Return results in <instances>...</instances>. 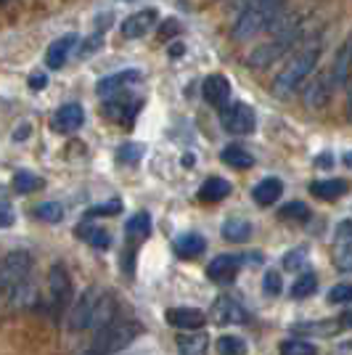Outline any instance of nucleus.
Returning <instances> with one entry per match:
<instances>
[{"instance_id": "1", "label": "nucleus", "mask_w": 352, "mask_h": 355, "mask_svg": "<svg viewBox=\"0 0 352 355\" xmlns=\"http://www.w3.org/2000/svg\"><path fill=\"white\" fill-rule=\"evenodd\" d=\"M143 334V326L132 318H114L109 326L96 331V340L82 355H117L119 350L130 347L132 342Z\"/></svg>"}, {"instance_id": "2", "label": "nucleus", "mask_w": 352, "mask_h": 355, "mask_svg": "<svg viewBox=\"0 0 352 355\" xmlns=\"http://www.w3.org/2000/svg\"><path fill=\"white\" fill-rule=\"evenodd\" d=\"M305 37V21L302 19H294L292 24H286L283 30L276 32V37L270 43L257 45L249 53V67L252 69H263V67H270L276 64L281 56H286L297 43H302Z\"/></svg>"}, {"instance_id": "3", "label": "nucleus", "mask_w": 352, "mask_h": 355, "mask_svg": "<svg viewBox=\"0 0 352 355\" xmlns=\"http://www.w3.org/2000/svg\"><path fill=\"white\" fill-rule=\"evenodd\" d=\"M321 51H323L321 40H315L313 45H308L305 51H299V53L281 69L279 77L273 80V93H276V96H286V93H292L297 85H302V83L308 80V74L318 67Z\"/></svg>"}, {"instance_id": "4", "label": "nucleus", "mask_w": 352, "mask_h": 355, "mask_svg": "<svg viewBox=\"0 0 352 355\" xmlns=\"http://www.w3.org/2000/svg\"><path fill=\"white\" fill-rule=\"evenodd\" d=\"M281 6L279 3H247V8L238 14V19L234 21L231 27V35L234 40H249L254 35H260L263 30H267L276 16H279Z\"/></svg>"}, {"instance_id": "5", "label": "nucleus", "mask_w": 352, "mask_h": 355, "mask_svg": "<svg viewBox=\"0 0 352 355\" xmlns=\"http://www.w3.org/2000/svg\"><path fill=\"white\" fill-rule=\"evenodd\" d=\"M32 273V254L27 250H11L0 260V295L19 297Z\"/></svg>"}, {"instance_id": "6", "label": "nucleus", "mask_w": 352, "mask_h": 355, "mask_svg": "<svg viewBox=\"0 0 352 355\" xmlns=\"http://www.w3.org/2000/svg\"><path fill=\"white\" fill-rule=\"evenodd\" d=\"M48 297H51V308L56 315H61L64 311H69L74 300V286H72V276L69 270L61 266H53L51 273H48Z\"/></svg>"}, {"instance_id": "7", "label": "nucleus", "mask_w": 352, "mask_h": 355, "mask_svg": "<svg viewBox=\"0 0 352 355\" xmlns=\"http://www.w3.org/2000/svg\"><path fill=\"white\" fill-rule=\"evenodd\" d=\"M98 295H101V289H98V286H88V289L77 297V300H72V305H69V315H67V326H69V331H85V329H90V318H93V311H96Z\"/></svg>"}, {"instance_id": "8", "label": "nucleus", "mask_w": 352, "mask_h": 355, "mask_svg": "<svg viewBox=\"0 0 352 355\" xmlns=\"http://www.w3.org/2000/svg\"><path fill=\"white\" fill-rule=\"evenodd\" d=\"M220 122H222V130L236 133V135H247L254 130L257 117H254V109H252L249 104L236 101V104H231L228 109L220 112Z\"/></svg>"}, {"instance_id": "9", "label": "nucleus", "mask_w": 352, "mask_h": 355, "mask_svg": "<svg viewBox=\"0 0 352 355\" xmlns=\"http://www.w3.org/2000/svg\"><path fill=\"white\" fill-rule=\"evenodd\" d=\"M241 266H244V257H241V254H218V257L206 266V276L215 284H228L238 276Z\"/></svg>"}, {"instance_id": "10", "label": "nucleus", "mask_w": 352, "mask_h": 355, "mask_svg": "<svg viewBox=\"0 0 352 355\" xmlns=\"http://www.w3.org/2000/svg\"><path fill=\"white\" fill-rule=\"evenodd\" d=\"M157 19H159V11H157V8H143V11H135V14H130L125 21H122L119 35H122V37H127V40L143 37V35H146V32L157 24Z\"/></svg>"}, {"instance_id": "11", "label": "nucleus", "mask_w": 352, "mask_h": 355, "mask_svg": "<svg viewBox=\"0 0 352 355\" xmlns=\"http://www.w3.org/2000/svg\"><path fill=\"white\" fill-rule=\"evenodd\" d=\"M202 96L209 106L215 109H225L228 98H231V80L222 77V74H209L204 83H202Z\"/></svg>"}, {"instance_id": "12", "label": "nucleus", "mask_w": 352, "mask_h": 355, "mask_svg": "<svg viewBox=\"0 0 352 355\" xmlns=\"http://www.w3.org/2000/svg\"><path fill=\"white\" fill-rule=\"evenodd\" d=\"M167 324L180 329V331H199L206 324V313L199 308H170L164 313Z\"/></svg>"}, {"instance_id": "13", "label": "nucleus", "mask_w": 352, "mask_h": 355, "mask_svg": "<svg viewBox=\"0 0 352 355\" xmlns=\"http://www.w3.org/2000/svg\"><path fill=\"white\" fill-rule=\"evenodd\" d=\"M138 109H141V98H127V96H117V98H112V101H106L103 104V114L109 119H114L119 125H130L135 114H138Z\"/></svg>"}, {"instance_id": "14", "label": "nucleus", "mask_w": 352, "mask_h": 355, "mask_svg": "<svg viewBox=\"0 0 352 355\" xmlns=\"http://www.w3.org/2000/svg\"><path fill=\"white\" fill-rule=\"evenodd\" d=\"M212 318H215V324H244L249 315L247 311L236 302L234 297H218L215 300V305H212Z\"/></svg>"}, {"instance_id": "15", "label": "nucleus", "mask_w": 352, "mask_h": 355, "mask_svg": "<svg viewBox=\"0 0 352 355\" xmlns=\"http://www.w3.org/2000/svg\"><path fill=\"white\" fill-rule=\"evenodd\" d=\"M331 93H334L331 77L321 74V77H315L308 88L302 90V104L308 106V109H323V106L331 101Z\"/></svg>"}, {"instance_id": "16", "label": "nucleus", "mask_w": 352, "mask_h": 355, "mask_svg": "<svg viewBox=\"0 0 352 355\" xmlns=\"http://www.w3.org/2000/svg\"><path fill=\"white\" fill-rule=\"evenodd\" d=\"M82 122H85V109L80 104H64L56 112V117H53V130L56 133H74V130H80L82 128Z\"/></svg>"}, {"instance_id": "17", "label": "nucleus", "mask_w": 352, "mask_h": 355, "mask_svg": "<svg viewBox=\"0 0 352 355\" xmlns=\"http://www.w3.org/2000/svg\"><path fill=\"white\" fill-rule=\"evenodd\" d=\"M74 43H77V35L74 32L61 35L59 40H53V43L48 45V51H45V67L48 69H61L67 64V59H69Z\"/></svg>"}, {"instance_id": "18", "label": "nucleus", "mask_w": 352, "mask_h": 355, "mask_svg": "<svg viewBox=\"0 0 352 355\" xmlns=\"http://www.w3.org/2000/svg\"><path fill=\"white\" fill-rule=\"evenodd\" d=\"M281 193H283V183H281L279 178H263V180L252 189V199H254L260 207H270V205L279 202Z\"/></svg>"}, {"instance_id": "19", "label": "nucleus", "mask_w": 352, "mask_h": 355, "mask_svg": "<svg viewBox=\"0 0 352 355\" xmlns=\"http://www.w3.org/2000/svg\"><path fill=\"white\" fill-rule=\"evenodd\" d=\"M173 250H175L177 257H183V260H193V257L204 254L206 239L202 236V234H180V236L175 239V244H173Z\"/></svg>"}, {"instance_id": "20", "label": "nucleus", "mask_w": 352, "mask_h": 355, "mask_svg": "<svg viewBox=\"0 0 352 355\" xmlns=\"http://www.w3.org/2000/svg\"><path fill=\"white\" fill-rule=\"evenodd\" d=\"M310 193H313L315 199H323V202H337L339 196L347 193V180H342V178L315 180V183H310Z\"/></svg>"}, {"instance_id": "21", "label": "nucleus", "mask_w": 352, "mask_h": 355, "mask_svg": "<svg viewBox=\"0 0 352 355\" xmlns=\"http://www.w3.org/2000/svg\"><path fill=\"white\" fill-rule=\"evenodd\" d=\"M141 77H143V74L138 72V69H125V72L109 74V77H103L101 83H98V96H112V93H117V90L132 85V83H138Z\"/></svg>"}, {"instance_id": "22", "label": "nucleus", "mask_w": 352, "mask_h": 355, "mask_svg": "<svg viewBox=\"0 0 352 355\" xmlns=\"http://www.w3.org/2000/svg\"><path fill=\"white\" fill-rule=\"evenodd\" d=\"M350 40H344V43L339 45L337 56H334V67H331V80H334V85H342V88H347L350 85Z\"/></svg>"}, {"instance_id": "23", "label": "nucleus", "mask_w": 352, "mask_h": 355, "mask_svg": "<svg viewBox=\"0 0 352 355\" xmlns=\"http://www.w3.org/2000/svg\"><path fill=\"white\" fill-rule=\"evenodd\" d=\"M177 353L180 355H209V337L204 331H186L177 337Z\"/></svg>"}, {"instance_id": "24", "label": "nucleus", "mask_w": 352, "mask_h": 355, "mask_svg": "<svg viewBox=\"0 0 352 355\" xmlns=\"http://www.w3.org/2000/svg\"><path fill=\"white\" fill-rule=\"evenodd\" d=\"M74 236L82 239L85 244L96 247V250H106V247L112 244L109 231H106V228H101V225H90V223H80V225L74 228Z\"/></svg>"}, {"instance_id": "25", "label": "nucleus", "mask_w": 352, "mask_h": 355, "mask_svg": "<svg viewBox=\"0 0 352 355\" xmlns=\"http://www.w3.org/2000/svg\"><path fill=\"white\" fill-rule=\"evenodd\" d=\"M220 162L234 167V170H249L252 164H254V154H252L249 148L231 144V146H225L220 151Z\"/></svg>"}, {"instance_id": "26", "label": "nucleus", "mask_w": 352, "mask_h": 355, "mask_svg": "<svg viewBox=\"0 0 352 355\" xmlns=\"http://www.w3.org/2000/svg\"><path fill=\"white\" fill-rule=\"evenodd\" d=\"M231 183L225 180V178H206L204 183H202V189H199V199L202 202H222V199H228L231 196Z\"/></svg>"}, {"instance_id": "27", "label": "nucleus", "mask_w": 352, "mask_h": 355, "mask_svg": "<svg viewBox=\"0 0 352 355\" xmlns=\"http://www.w3.org/2000/svg\"><path fill=\"white\" fill-rule=\"evenodd\" d=\"M220 234H222V239H225V241H234V244L249 241L252 223L244 220V218H228V220L220 225Z\"/></svg>"}, {"instance_id": "28", "label": "nucleus", "mask_w": 352, "mask_h": 355, "mask_svg": "<svg viewBox=\"0 0 352 355\" xmlns=\"http://www.w3.org/2000/svg\"><path fill=\"white\" fill-rule=\"evenodd\" d=\"M11 189L16 193H21V196H27V193H35L45 189V180L40 175H35L30 170H19L14 178H11Z\"/></svg>"}, {"instance_id": "29", "label": "nucleus", "mask_w": 352, "mask_h": 355, "mask_svg": "<svg viewBox=\"0 0 352 355\" xmlns=\"http://www.w3.org/2000/svg\"><path fill=\"white\" fill-rule=\"evenodd\" d=\"M315 289H318V276L305 270V273H299V276L294 279L289 295H292V300H305V297L315 295Z\"/></svg>"}, {"instance_id": "30", "label": "nucleus", "mask_w": 352, "mask_h": 355, "mask_svg": "<svg viewBox=\"0 0 352 355\" xmlns=\"http://www.w3.org/2000/svg\"><path fill=\"white\" fill-rule=\"evenodd\" d=\"M125 231L130 239H146L151 234V215L148 212H135L130 220L125 223Z\"/></svg>"}, {"instance_id": "31", "label": "nucleus", "mask_w": 352, "mask_h": 355, "mask_svg": "<svg viewBox=\"0 0 352 355\" xmlns=\"http://www.w3.org/2000/svg\"><path fill=\"white\" fill-rule=\"evenodd\" d=\"M215 345H218L220 355H247V342L238 334H222V337H218Z\"/></svg>"}, {"instance_id": "32", "label": "nucleus", "mask_w": 352, "mask_h": 355, "mask_svg": "<svg viewBox=\"0 0 352 355\" xmlns=\"http://www.w3.org/2000/svg\"><path fill=\"white\" fill-rule=\"evenodd\" d=\"M32 212H35V218H37V220H43V223H61L64 220V207H61L59 202H43V205H37Z\"/></svg>"}, {"instance_id": "33", "label": "nucleus", "mask_w": 352, "mask_h": 355, "mask_svg": "<svg viewBox=\"0 0 352 355\" xmlns=\"http://www.w3.org/2000/svg\"><path fill=\"white\" fill-rule=\"evenodd\" d=\"M281 355H315V345L308 340H283L279 347Z\"/></svg>"}, {"instance_id": "34", "label": "nucleus", "mask_w": 352, "mask_h": 355, "mask_svg": "<svg viewBox=\"0 0 352 355\" xmlns=\"http://www.w3.org/2000/svg\"><path fill=\"white\" fill-rule=\"evenodd\" d=\"M350 260H352V244L350 239H337V247H334V266L347 273L350 270Z\"/></svg>"}, {"instance_id": "35", "label": "nucleus", "mask_w": 352, "mask_h": 355, "mask_svg": "<svg viewBox=\"0 0 352 355\" xmlns=\"http://www.w3.org/2000/svg\"><path fill=\"white\" fill-rule=\"evenodd\" d=\"M281 220H308L310 218V207L305 202H289L281 207Z\"/></svg>"}, {"instance_id": "36", "label": "nucleus", "mask_w": 352, "mask_h": 355, "mask_svg": "<svg viewBox=\"0 0 352 355\" xmlns=\"http://www.w3.org/2000/svg\"><path fill=\"white\" fill-rule=\"evenodd\" d=\"M117 212H122V202H119V199L103 202V205H93V207L85 209L88 218H112V215H117Z\"/></svg>"}, {"instance_id": "37", "label": "nucleus", "mask_w": 352, "mask_h": 355, "mask_svg": "<svg viewBox=\"0 0 352 355\" xmlns=\"http://www.w3.org/2000/svg\"><path fill=\"white\" fill-rule=\"evenodd\" d=\"M143 151H146V148L141 146V144H125V146H119V151H117V162L135 164L143 157Z\"/></svg>"}, {"instance_id": "38", "label": "nucleus", "mask_w": 352, "mask_h": 355, "mask_svg": "<svg viewBox=\"0 0 352 355\" xmlns=\"http://www.w3.org/2000/svg\"><path fill=\"white\" fill-rule=\"evenodd\" d=\"M263 292L270 297H279L283 292V282H281L279 270H267L263 276Z\"/></svg>"}, {"instance_id": "39", "label": "nucleus", "mask_w": 352, "mask_h": 355, "mask_svg": "<svg viewBox=\"0 0 352 355\" xmlns=\"http://www.w3.org/2000/svg\"><path fill=\"white\" fill-rule=\"evenodd\" d=\"M350 297H352L350 284H337V286H331V289H328V297H326V300H328L331 305H347V302H350Z\"/></svg>"}, {"instance_id": "40", "label": "nucleus", "mask_w": 352, "mask_h": 355, "mask_svg": "<svg viewBox=\"0 0 352 355\" xmlns=\"http://www.w3.org/2000/svg\"><path fill=\"white\" fill-rule=\"evenodd\" d=\"M305 260H308V247H294V250L286 252V257H283V268H286V270H294V268L302 266Z\"/></svg>"}, {"instance_id": "41", "label": "nucleus", "mask_w": 352, "mask_h": 355, "mask_svg": "<svg viewBox=\"0 0 352 355\" xmlns=\"http://www.w3.org/2000/svg\"><path fill=\"white\" fill-rule=\"evenodd\" d=\"M14 223V209L6 199H0V228H8Z\"/></svg>"}, {"instance_id": "42", "label": "nucleus", "mask_w": 352, "mask_h": 355, "mask_svg": "<svg viewBox=\"0 0 352 355\" xmlns=\"http://www.w3.org/2000/svg\"><path fill=\"white\" fill-rule=\"evenodd\" d=\"M177 21L175 19H167V24H161V30H159V40H170L173 35H177Z\"/></svg>"}, {"instance_id": "43", "label": "nucleus", "mask_w": 352, "mask_h": 355, "mask_svg": "<svg viewBox=\"0 0 352 355\" xmlns=\"http://www.w3.org/2000/svg\"><path fill=\"white\" fill-rule=\"evenodd\" d=\"M45 85H48V77H45L43 72H40V74H32V77H30V88L32 90H43Z\"/></svg>"}, {"instance_id": "44", "label": "nucleus", "mask_w": 352, "mask_h": 355, "mask_svg": "<svg viewBox=\"0 0 352 355\" xmlns=\"http://www.w3.org/2000/svg\"><path fill=\"white\" fill-rule=\"evenodd\" d=\"M252 3H279V6H283V0H252Z\"/></svg>"}, {"instance_id": "45", "label": "nucleus", "mask_w": 352, "mask_h": 355, "mask_svg": "<svg viewBox=\"0 0 352 355\" xmlns=\"http://www.w3.org/2000/svg\"><path fill=\"white\" fill-rule=\"evenodd\" d=\"M3 3H8V0H0V6H3Z\"/></svg>"}]
</instances>
